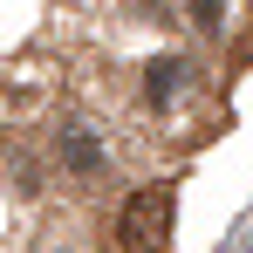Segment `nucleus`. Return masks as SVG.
Segmentation results:
<instances>
[{
    "label": "nucleus",
    "mask_w": 253,
    "mask_h": 253,
    "mask_svg": "<svg viewBox=\"0 0 253 253\" xmlns=\"http://www.w3.org/2000/svg\"><path fill=\"white\" fill-rule=\"evenodd\" d=\"M171 212H178V192H171V185H144V192H130V199H124V219H117L124 253H165Z\"/></svg>",
    "instance_id": "f257e3e1"
},
{
    "label": "nucleus",
    "mask_w": 253,
    "mask_h": 253,
    "mask_svg": "<svg viewBox=\"0 0 253 253\" xmlns=\"http://www.w3.org/2000/svg\"><path fill=\"white\" fill-rule=\"evenodd\" d=\"M62 158H69L76 178H96V171H103V144H96L83 124H69V130H62Z\"/></svg>",
    "instance_id": "f03ea898"
},
{
    "label": "nucleus",
    "mask_w": 253,
    "mask_h": 253,
    "mask_svg": "<svg viewBox=\"0 0 253 253\" xmlns=\"http://www.w3.org/2000/svg\"><path fill=\"white\" fill-rule=\"evenodd\" d=\"M178 83H185V62H171V55H165V62L151 69V96H158V103H171V89H178Z\"/></svg>",
    "instance_id": "7ed1b4c3"
},
{
    "label": "nucleus",
    "mask_w": 253,
    "mask_h": 253,
    "mask_svg": "<svg viewBox=\"0 0 253 253\" xmlns=\"http://www.w3.org/2000/svg\"><path fill=\"white\" fill-rule=\"evenodd\" d=\"M219 14H226V0H192V21L199 28H219Z\"/></svg>",
    "instance_id": "20e7f679"
}]
</instances>
